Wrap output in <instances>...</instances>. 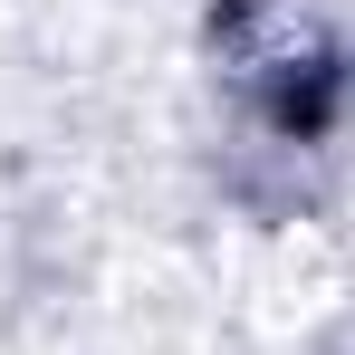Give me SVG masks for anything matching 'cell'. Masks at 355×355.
<instances>
[{
	"mask_svg": "<svg viewBox=\"0 0 355 355\" xmlns=\"http://www.w3.org/2000/svg\"><path fill=\"white\" fill-rule=\"evenodd\" d=\"M346 297H355V269H346V250L317 231V221L259 231L250 269H240V307H250L269 336H317L327 317H346Z\"/></svg>",
	"mask_w": 355,
	"mask_h": 355,
	"instance_id": "6da1fadb",
	"label": "cell"
}]
</instances>
